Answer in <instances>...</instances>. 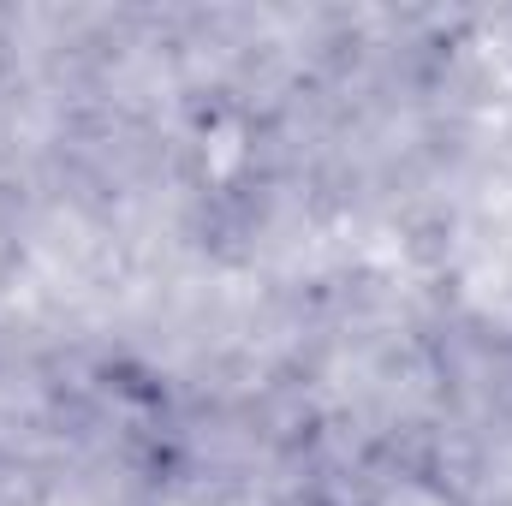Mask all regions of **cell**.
Returning a JSON list of instances; mask_svg holds the SVG:
<instances>
[{
  "mask_svg": "<svg viewBox=\"0 0 512 506\" xmlns=\"http://www.w3.org/2000/svg\"><path fill=\"white\" fill-rule=\"evenodd\" d=\"M387 506H423V483H405V489H393V495H387ZM435 506H447V501H435Z\"/></svg>",
  "mask_w": 512,
  "mask_h": 506,
  "instance_id": "6da1fadb",
  "label": "cell"
}]
</instances>
